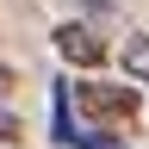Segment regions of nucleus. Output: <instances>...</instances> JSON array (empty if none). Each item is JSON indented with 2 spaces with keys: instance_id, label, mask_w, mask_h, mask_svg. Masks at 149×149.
<instances>
[{
  "instance_id": "4",
  "label": "nucleus",
  "mask_w": 149,
  "mask_h": 149,
  "mask_svg": "<svg viewBox=\"0 0 149 149\" xmlns=\"http://www.w3.org/2000/svg\"><path fill=\"white\" fill-rule=\"evenodd\" d=\"M68 143H74V149H124L112 130H87V124H74V130H68Z\"/></svg>"
},
{
  "instance_id": "1",
  "label": "nucleus",
  "mask_w": 149,
  "mask_h": 149,
  "mask_svg": "<svg viewBox=\"0 0 149 149\" xmlns=\"http://www.w3.org/2000/svg\"><path fill=\"white\" fill-rule=\"evenodd\" d=\"M68 87V106L74 118L87 130H130L143 118V93L130 81H106V74H93V81H62Z\"/></svg>"
},
{
  "instance_id": "2",
  "label": "nucleus",
  "mask_w": 149,
  "mask_h": 149,
  "mask_svg": "<svg viewBox=\"0 0 149 149\" xmlns=\"http://www.w3.org/2000/svg\"><path fill=\"white\" fill-rule=\"evenodd\" d=\"M56 50H62V62H74V68H100L106 62V44H100L93 25H62L56 31Z\"/></svg>"
},
{
  "instance_id": "3",
  "label": "nucleus",
  "mask_w": 149,
  "mask_h": 149,
  "mask_svg": "<svg viewBox=\"0 0 149 149\" xmlns=\"http://www.w3.org/2000/svg\"><path fill=\"white\" fill-rule=\"evenodd\" d=\"M124 74H130L137 93H149V31H130L124 37Z\"/></svg>"
}]
</instances>
